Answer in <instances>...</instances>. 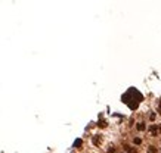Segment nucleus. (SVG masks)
Returning a JSON list of instances; mask_svg holds the SVG:
<instances>
[{
	"label": "nucleus",
	"mask_w": 161,
	"mask_h": 153,
	"mask_svg": "<svg viewBox=\"0 0 161 153\" xmlns=\"http://www.w3.org/2000/svg\"><path fill=\"white\" fill-rule=\"evenodd\" d=\"M123 102L129 106L132 110H136L139 107V105L142 103V100H143V96H142V93L136 88H133L130 87L129 90H127L124 94H123Z\"/></svg>",
	"instance_id": "f257e3e1"
},
{
	"label": "nucleus",
	"mask_w": 161,
	"mask_h": 153,
	"mask_svg": "<svg viewBox=\"0 0 161 153\" xmlns=\"http://www.w3.org/2000/svg\"><path fill=\"white\" fill-rule=\"evenodd\" d=\"M149 133H151L152 135H157V134L160 133V127H157V125H151V127H149Z\"/></svg>",
	"instance_id": "f03ea898"
},
{
	"label": "nucleus",
	"mask_w": 161,
	"mask_h": 153,
	"mask_svg": "<svg viewBox=\"0 0 161 153\" xmlns=\"http://www.w3.org/2000/svg\"><path fill=\"white\" fill-rule=\"evenodd\" d=\"M100 141H102V138H100V135H96L95 138H93V144H96V146H99Z\"/></svg>",
	"instance_id": "7ed1b4c3"
},
{
	"label": "nucleus",
	"mask_w": 161,
	"mask_h": 153,
	"mask_svg": "<svg viewBox=\"0 0 161 153\" xmlns=\"http://www.w3.org/2000/svg\"><path fill=\"white\" fill-rule=\"evenodd\" d=\"M81 144H83V140L81 138H77L74 141V147H81Z\"/></svg>",
	"instance_id": "20e7f679"
},
{
	"label": "nucleus",
	"mask_w": 161,
	"mask_h": 153,
	"mask_svg": "<svg viewBox=\"0 0 161 153\" xmlns=\"http://www.w3.org/2000/svg\"><path fill=\"white\" fill-rule=\"evenodd\" d=\"M124 147H126V150L129 152V153H136V150H134L133 147H129V146H124Z\"/></svg>",
	"instance_id": "39448f33"
},
{
	"label": "nucleus",
	"mask_w": 161,
	"mask_h": 153,
	"mask_svg": "<svg viewBox=\"0 0 161 153\" xmlns=\"http://www.w3.org/2000/svg\"><path fill=\"white\" fill-rule=\"evenodd\" d=\"M138 130H139V131H143V130H145V124L140 122V124L138 125Z\"/></svg>",
	"instance_id": "423d86ee"
},
{
	"label": "nucleus",
	"mask_w": 161,
	"mask_h": 153,
	"mask_svg": "<svg viewBox=\"0 0 161 153\" xmlns=\"http://www.w3.org/2000/svg\"><path fill=\"white\" fill-rule=\"evenodd\" d=\"M148 153H157V149H155L154 146H151V147L148 149Z\"/></svg>",
	"instance_id": "0eeeda50"
},
{
	"label": "nucleus",
	"mask_w": 161,
	"mask_h": 153,
	"mask_svg": "<svg viewBox=\"0 0 161 153\" xmlns=\"http://www.w3.org/2000/svg\"><path fill=\"white\" fill-rule=\"evenodd\" d=\"M99 127H106V122H105V121H100V122H99Z\"/></svg>",
	"instance_id": "6e6552de"
},
{
	"label": "nucleus",
	"mask_w": 161,
	"mask_h": 153,
	"mask_svg": "<svg viewBox=\"0 0 161 153\" xmlns=\"http://www.w3.org/2000/svg\"><path fill=\"white\" fill-rule=\"evenodd\" d=\"M140 143H142L140 138H134V144H140Z\"/></svg>",
	"instance_id": "1a4fd4ad"
},
{
	"label": "nucleus",
	"mask_w": 161,
	"mask_h": 153,
	"mask_svg": "<svg viewBox=\"0 0 161 153\" xmlns=\"http://www.w3.org/2000/svg\"><path fill=\"white\" fill-rule=\"evenodd\" d=\"M158 113L161 115V100H160V103H158Z\"/></svg>",
	"instance_id": "9d476101"
},
{
	"label": "nucleus",
	"mask_w": 161,
	"mask_h": 153,
	"mask_svg": "<svg viewBox=\"0 0 161 153\" xmlns=\"http://www.w3.org/2000/svg\"><path fill=\"white\" fill-rule=\"evenodd\" d=\"M108 153H114V147H109L108 149Z\"/></svg>",
	"instance_id": "9b49d317"
}]
</instances>
